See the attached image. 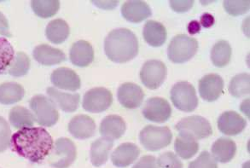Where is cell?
<instances>
[{
    "label": "cell",
    "instance_id": "obj_1",
    "mask_svg": "<svg viewBox=\"0 0 250 168\" xmlns=\"http://www.w3.org/2000/svg\"><path fill=\"white\" fill-rule=\"evenodd\" d=\"M53 139L44 127H25L11 136L10 146L17 155L33 163L45 160L53 147Z\"/></svg>",
    "mask_w": 250,
    "mask_h": 168
},
{
    "label": "cell",
    "instance_id": "obj_2",
    "mask_svg": "<svg viewBox=\"0 0 250 168\" xmlns=\"http://www.w3.org/2000/svg\"><path fill=\"white\" fill-rule=\"evenodd\" d=\"M104 51L108 59L114 63H127L139 54L138 38L126 28L115 29L105 38Z\"/></svg>",
    "mask_w": 250,
    "mask_h": 168
},
{
    "label": "cell",
    "instance_id": "obj_3",
    "mask_svg": "<svg viewBox=\"0 0 250 168\" xmlns=\"http://www.w3.org/2000/svg\"><path fill=\"white\" fill-rule=\"evenodd\" d=\"M77 157V148L75 143L67 138H58L50 154L47 164L53 168H68L75 162Z\"/></svg>",
    "mask_w": 250,
    "mask_h": 168
},
{
    "label": "cell",
    "instance_id": "obj_4",
    "mask_svg": "<svg viewBox=\"0 0 250 168\" xmlns=\"http://www.w3.org/2000/svg\"><path fill=\"white\" fill-rule=\"evenodd\" d=\"M30 108L35 121L41 126L51 127L59 119L58 108L50 98L44 95H36L30 100Z\"/></svg>",
    "mask_w": 250,
    "mask_h": 168
},
{
    "label": "cell",
    "instance_id": "obj_5",
    "mask_svg": "<svg viewBox=\"0 0 250 168\" xmlns=\"http://www.w3.org/2000/svg\"><path fill=\"white\" fill-rule=\"evenodd\" d=\"M198 42L186 34H179L172 39L168 48L167 57L173 63H185L197 52Z\"/></svg>",
    "mask_w": 250,
    "mask_h": 168
},
{
    "label": "cell",
    "instance_id": "obj_6",
    "mask_svg": "<svg viewBox=\"0 0 250 168\" xmlns=\"http://www.w3.org/2000/svg\"><path fill=\"white\" fill-rule=\"evenodd\" d=\"M172 139V131L167 126H147L139 133V141L149 151L156 152L166 148Z\"/></svg>",
    "mask_w": 250,
    "mask_h": 168
},
{
    "label": "cell",
    "instance_id": "obj_7",
    "mask_svg": "<svg viewBox=\"0 0 250 168\" xmlns=\"http://www.w3.org/2000/svg\"><path fill=\"white\" fill-rule=\"evenodd\" d=\"M171 100L176 108L186 113L194 111L198 106L196 90L187 81H180L172 86Z\"/></svg>",
    "mask_w": 250,
    "mask_h": 168
},
{
    "label": "cell",
    "instance_id": "obj_8",
    "mask_svg": "<svg viewBox=\"0 0 250 168\" xmlns=\"http://www.w3.org/2000/svg\"><path fill=\"white\" fill-rule=\"evenodd\" d=\"M167 74V68L162 61H147L140 71V80L148 89L156 90L166 81Z\"/></svg>",
    "mask_w": 250,
    "mask_h": 168
},
{
    "label": "cell",
    "instance_id": "obj_9",
    "mask_svg": "<svg viewBox=\"0 0 250 168\" xmlns=\"http://www.w3.org/2000/svg\"><path fill=\"white\" fill-rule=\"evenodd\" d=\"M113 103V96L108 89L96 87L84 94L82 107L85 111L98 114L107 110Z\"/></svg>",
    "mask_w": 250,
    "mask_h": 168
},
{
    "label": "cell",
    "instance_id": "obj_10",
    "mask_svg": "<svg viewBox=\"0 0 250 168\" xmlns=\"http://www.w3.org/2000/svg\"><path fill=\"white\" fill-rule=\"evenodd\" d=\"M175 129L179 131L189 133L196 140L208 138L213 134V130L209 121L199 115L184 118L177 123Z\"/></svg>",
    "mask_w": 250,
    "mask_h": 168
},
{
    "label": "cell",
    "instance_id": "obj_11",
    "mask_svg": "<svg viewBox=\"0 0 250 168\" xmlns=\"http://www.w3.org/2000/svg\"><path fill=\"white\" fill-rule=\"evenodd\" d=\"M143 115L146 120L156 123L168 121L172 114V108L166 99L162 98H149L143 108Z\"/></svg>",
    "mask_w": 250,
    "mask_h": 168
},
{
    "label": "cell",
    "instance_id": "obj_12",
    "mask_svg": "<svg viewBox=\"0 0 250 168\" xmlns=\"http://www.w3.org/2000/svg\"><path fill=\"white\" fill-rule=\"evenodd\" d=\"M198 88L203 100L210 103L216 101L223 92V79L219 74H207L200 80Z\"/></svg>",
    "mask_w": 250,
    "mask_h": 168
},
{
    "label": "cell",
    "instance_id": "obj_13",
    "mask_svg": "<svg viewBox=\"0 0 250 168\" xmlns=\"http://www.w3.org/2000/svg\"><path fill=\"white\" fill-rule=\"evenodd\" d=\"M145 93L142 88L134 83H124L119 87L117 98L120 104L129 109L139 108L142 105Z\"/></svg>",
    "mask_w": 250,
    "mask_h": 168
},
{
    "label": "cell",
    "instance_id": "obj_14",
    "mask_svg": "<svg viewBox=\"0 0 250 168\" xmlns=\"http://www.w3.org/2000/svg\"><path fill=\"white\" fill-rule=\"evenodd\" d=\"M51 81L56 88L66 91H77L82 84L78 74L68 67H59L53 71L51 75Z\"/></svg>",
    "mask_w": 250,
    "mask_h": 168
},
{
    "label": "cell",
    "instance_id": "obj_15",
    "mask_svg": "<svg viewBox=\"0 0 250 168\" xmlns=\"http://www.w3.org/2000/svg\"><path fill=\"white\" fill-rule=\"evenodd\" d=\"M218 128L227 136H236L244 131L247 122L240 114L235 111H227L218 119Z\"/></svg>",
    "mask_w": 250,
    "mask_h": 168
},
{
    "label": "cell",
    "instance_id": "obj_16",
    "mask_svg": "<svg viewBox=\"0 0 250 168\" xmlns=\"http://www.w3.org/2000/svg\"><path fill=\"white\" fill-rule=\"evenodd\" d=\"M96 123L90 116L79 114L72 119L68 123L69 133L77 139H87L96 133Z\"/></svg>",
    "mask_w": 250,
    "mask_h": 168
},
{
    "label": "cell",
    "instance_id": "obj_17",
    "mask_svg": "<svg viewBox=\"0 0 250 168\" xmlns=\"http://www.w3.org/2000/svg\"><path fill=\"white\" fill-rule=\"evenodd\" d=\"M122 17L132 23H139L151 17L150 7L144 1L132 0L126 1L122 6Z\"/></svg>",
    "mask_w": 250,
    "mask_h": 168
},
{
    "label": "cell",
    "instance_id": "obj_18",
    "mask_svg": "<svg viewBox=\"0 0 250 168\" xmlns=\"http://www.w3.org/2000/svg\"><path fill=\"white\" fill-rule=\"evenodd\" d=\"M48 97L54 103L57 108L66 113H73L78 109L81 97L78 93H67L57 88L49 87L46 90Z\"/></svg>",
    "mask_w": 250,
    "mask_h": 168
},
{
    "label": "cell",
    "instance_id": "obj_19",
    "mask_svg": "<svg viewBox=\"0 0 250 168\" xmlns=\"http://www.w3.org/2000/svg\"><path fill=\"white\" fill-rule=\"evenodd\" d=\"M140 155V149L132 143H125L115 148L112 153L111 161L116 168H126L137 161Z\"/></svg>",
    "mask_w": 250,
    "mask_h": 168
},
{
    "label": "cell",
    "instance_id": "obj_20",
    "mask_svg": "<svg viewBox=\"0 0 250 168\" xmlns=\"http://www.w3.org/2000/svg\"><path fill=\"white\" fill-rule=\"evenodd\" d=\"M126 126L125 121L119 115H108L102 121L99 131L102 138H108L110 140H116L125 133Z\"/></svg>",
    "mask_w": 250,
    "mask_h": 168
},
{
    "label": "cell",
    "instance_id": "obj_21",
    "mask_svg": "<svg viewBox=\"0 0 250 168\" xmlns=\"http://www.w3.org/2000/svg\"><path fill=\"white\" fill-rule=\"evenodd\" d=\"M69 58L72 63L77 67H87L94 59L93 48L87 41H77L72 45Z\"/></svg>",
    "mask_w": 250,
    "mask_h": 168
},
{
    "label": "cell",
    "instance_id": "obj_22",
    "mask_svg": "<svg viewBox=\"0 0 250 168\" xmlns=\"http://www.w3.org/2000/svg\"><path fill=\"white\" fill-rule=\"evenodd\" d=\"M34 59L44 66H53L66 61V55L59 49L48 44H40L34 48Z\"/></svg>",
    "mask_w": 250,
    "mask_h": 168
},
{
    "label": "cell",
    "instance_id": "obj_23",
    "mask_svg": "<svg viewBox=\"0 0 250 168\" xmlns=\"http://www.w3.org/2000/svg\"><path fill=\"white\" fill-rule=\"evenodd\" d=\"M212 156L217 162L227 163L230 162L237 152V145L228 138H220L213 143L211 148Z\"/></svg>",
    "mask_w": 250,
    "mask_h": 168
},
{
    "label": "cell",
    "instance_id": "obj_24",
    "mask_svg": "<svg viewBox=\"0 0 250 168\" xmlns=\"http://www.w3.org/2000/svg\"><path fill=\"white\" fill-rule=\"evenodd\" d=\"M176 154L184 160L192 158L199 150V144L193 136L184 131H179L174 143Z\"/></svg>",
    "mask_w": 250,
    "mask_h": 168
},
{
    "label": "cell",
    "instance_id": "obj_25",
    "mask_svg": "<svg viewBox=\"0 0 250 168\" xmlns=\"http://www.w3.org/2000/svg\"><path fill=\"white\" fill-rule=\"evenodd\" d=\"M143 36L147 44L152 47H160L165 44L167 33L163 24L151 20L147 21L145 25Z\"/></svg>",
    "mask_w": 250,
    "mask_h": 168
},
{
    "label": "cell",
    "instance_id": "obj_26",
    "mask_svg": "<svg viewBox=\"0 0 250 168\" xmlns=\"http://www.w3.org/2000/svg\"><path fill=\"white\" fill-rule=\"evenodd\" d=\"M114 145V141L108 138H100L91 145L90 157L92 165L97 168L104 165L108 162V156Z\"/></svg>",
    "mask_w": 250,
    "mask_h": 168
},
{
    "label": "cell",
    "instance_id": "obj_27",
    "mask_svg": "<svg viewBox=\"0 0 250 168\" xmlns=\"http://www.w3.org/2000/svg\"><path fill=\"white\" fill-rule=\"evenodd\" d=\"M69 34V26L62 19L51 21L45 29V35L48 41L56 44H62L68 39Z\"/></svg>",
    "mask_w": 250,
    "mask_h": 168
},
{
    "label": "cell",
    "instance_id": "obj_28",
    "mask_svg": "<svg viewBox=\"0 0 250 168\" xmlns=\"http://www.w3.org/2000/svg\"><path fill=\"white\" fill-rule=\"evenodd\" d=\"M25 95V90L21 84L15 82H7L0 84V104L14 105L20 102Z\"/></svg>",
    "mask_w": 250,
    "mask_h": 168
},
{
    "label": "cell",
    "instance_id": "obj_29",
    "mask_svg": "<svg viewBox=\"0 0 250 168\" xmlns=\"http://www.w3.org/2000/svg\"><path fill=\"white\" fill-rule=\"evenodd\" d=\"M9 121L14 127L22 129L34 126L35 118L33 113L27 108L21 106H16L10 110Z\"/></svg>",
    "mask_w": 250,
    "mask_h": 168
},
{
    "label": "cell",
    "instance_id": "obj_30",
    "mask_svg": "<svg viewBox=\"0 0 250 168\" xmlns=\"http://www.w3.org/2000/svg\"><path fill=\"white\" fill-rule=\"evenodd\" d=\"M231 47L226 41H220L213 45L211 51V61L217 67H224L230 63Z\"/></svg>",
    "mask_w": 250,
    "mask_h": 168
},
{
    "label": "cell",
    "instance_id": "obj_31",
    "mask_svg": "<svg viewBox=\"0 0 250 168\" xmlns=\"http://www.w3.org/2000/svg\"><path fill=\"white\" fill-rule=\"evenodd\" d=\"M229 92L232 97L236 98H243L250 94V74L243 73L234 76L229 84Z\"/></svg>",
    "mask_w": 250,
    "mask_h": 168
},
{
    "label": "cell",
    "instance_id": "obj_32",
    "mask_svg": "<svg viewBox=\"0 0 250 168\" xmlns=\"http://www.w3.org/2000/svg\"><path fill=\"white\" fill-rule=\"evenodd\" d=\"M31 6L36 16L41 18H50L58 13L60 8L58 0H34Z\"/></svg>",
    "mask_w": 250,
    "mask_h": 168
},
{
    "label": "cell",
    "instance_id": "obj_33",
    "mask_svg": "<svg viewBox=\"0 0 250 168\" xmlns=\"http://www.w3.org/2000/svg\"><path fill=\"white\" fill-rule=\"evenodd\" d=\"M30 59L24 52H17L8 68V73L13 77H21L28 73Z\"/></svg>",
    "mask_w": 250,
    "mask_h": 168
},
{
    "label": "cell",
    "instance_id": "obj_34",
    "mask_svg": "<svg viewBox=\"0 0 250 168\" xmlns=\"http://www.w3.org/2000/svg\"><path fill=\"white\" fill-rule=\"evenodd\" d=\"M15 57L14 48L8 40L0 38V74L9 68Z\"/></svg>",
    "mask_w": 250,
    "mask_h": 168
},
{
    "label": "cell",
    "instance_id": "obj_35",
    "mask_svg": "<svg viewBox=\"0 0 250 168\" xmlns=\"http://www.w3.org/2000/svg\"><path fill=\"white\" fill-rule=\"evenodd\" d=\"M224 8L228 14L233 17L247 13L250 9V0H227L224 1Z\"/></svg>",
    "mask_w": 250,
    "mask_h": 168
},
{
    "label": "cell",
    "instance_id": "obj_36",
    "mask_svg": "<svg viewBox=\"0 0 250 168\" xmlns=\"http://www.w3.org/2000/svg\"><path fill=\"white\" fill-rule=\"evenodd\" d=\"M159 168H183V163L179 156L172 152H165L156 159Z\"/></svg>",
    "mask_w": 250,
    "mask_h": 168
},
{
    "label": "cell",
    "instance_id": "obj_37",
    "mask_svg": "<svg viewBox=\"0 0 250 168\" xmlns=\"http://www.w3.org/2000/svg\"><path fill=\"white\" fill-rule=\"evenodd\" d=\"M188 168H218V163L209 152L203 151L189 163Z\"/></svg>",
    "mask_w": 250,
    "mask_h": 168
},
{
    "label": "cell",
    "instance_id": "obj_38",
    "mask_svg": "<svg viewBox=\"0 0 250 168\" xmlns=\"http://www.w3.org/2000/svg\"><path fill=\"white\" fill-rule=\"evenodd\" d=\"M11 139V129L4 118L0 116V153L9 148Z\"/></svg>",
    "mask_w": 250,
    "mask_h": 168
},
{
    "label": "cell",
    "instance_id": "obj_39",
    "mask_svg": "<svg viewBox=\"0 0 250 168\" xmlns=\"http://www.w3.org/2000/svg\"><path fill=\"white\" fill-rule=\"evenodd\" d=\"M170 7L172 10L178 13H185L189 11L193 5H194V1L193 0H172L170 1Z\"/></svg>",
    "mask_w": 250,
    "mask_h": 168
},
{
    "label": "cell",
    "instance_id": "obj_40",
    "mask_svg": "<svg viewBox=\"0 0 250 168\" xmlns=\"http://www.w3.org/2000/svg\"><path fill=\"white\" fill-rule=\"evenodd\" d=\"M132 168H159L157 165L156 158L153 155L143 156Z\"/></svg>",
    "mask_w": 250,
    "mask_h": 168
},
{
    "label": "cell",
    "instance_id": "obj_41",
    "mask_svg": "<svg viewBox=\"0 0 250 168\" xmlns=\"http://www.w3.org/2000/svg\"><path fill=\"white\" fill-rule=\"evenodd\" d=\"M0 34L8 37L11 36L9 22L7 21L6 17H4L1 12H0Z\"/></svg>",
    "mask_w": 250,
    "mask_h": 168
},
{
    "label": "cell",
    "instance_id": "obj_42",
    "mask_svg": "<svg viewBox=\"0 0 250 168\" xmlns=\"http://www.w3.org/2000/svg\"><path fill=\"white\" fill-rule=\"evenodd\" d=\"M96 6L104 10H112L118 5L119 1H92Z\"/></svg>",
    "mask_w": 250,
    "mask_h": 168
},
{
    "label": "cell",
    "instance_id": "obj_43",
    "mask_svg": "<svg viewBox=\"0 0 250 168\" xmlns=\"http://www.w3.org/2000/svg\"><path fill=\"white\" fill-rule=\"evenodd\" d=\"M213 24H214V18L209 13L203 14V16L201 17L200 25H202L203 27L209 28V27H213Z\"/></svg>",
    "mask_w": 250,
    "mask_h": 168
},
{
    "label": "cell",
    "instance_id": "obj_44",
    "mask_svg": "<svg viewBox=\"0 0 250 168\" xmlns=\"http://www.w3.org/2000/svg\"><path fill=\"white\" fill-rule=\"evenodd\" d=\"M187 29H188V32H189V34L193 35V34L199 33L200 31H201V25H200L199 22H198L197 21H191V22L189 24Z\"/></svg>",
    "mask_w": 250,
    "mask_h": 168
}]
</instances>
